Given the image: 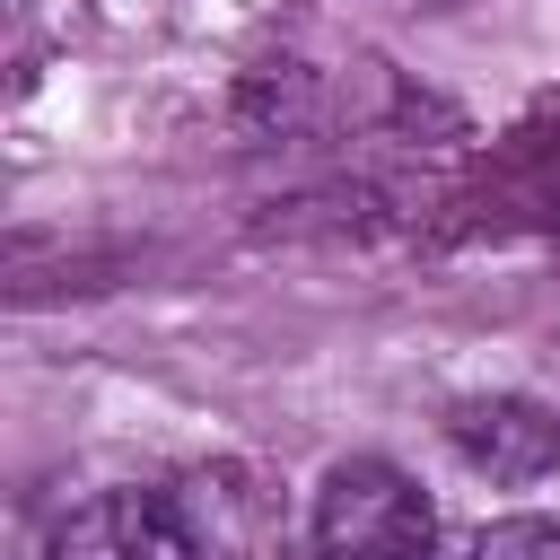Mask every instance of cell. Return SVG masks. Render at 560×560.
<instances>
[{
    "label": "cell",
    "instance_id": "1",
    "mask_svg": "<svg viewBox=\"0 0 560 560\" xmlns=\"http://www.w3.org/2000/svg\"><path fill=\"white\" fill-rule=\"evenodd\" d=\"M315 560H438V508L420 481L385 455H350L324 472L315 516H306Z\"/></svg>",
    "mask_w": 560,
    "mask_h": 560
},
{
    "label": "cell",
    "instance_id": "2",
    "mask_svg": "<svg viewBox=\"0 0 560 560\" xmlns=\"http://www.w3.org/2000/svg\"><path fill=\"white\" fill-rule=\"evenodd\" d=\"M44 560H192V534L175 516V499L158 490H105L88 508H70L44 542Z\"/></svg>",
    "mask_w": 560,
    "mask_h": 560
},
{
    "label": "cell",
    "instance_id": "3",
    "mask_svg": "<svg viewBox=\"0 0 560 560\" xmlns=\"http://www.w3.org/2000/svg\"><path fill=\"white\" fill-rule=\"evenodd\" d=\"M446 438H455V455H464L472 472H490V481H534L542 464H560V420H551L542 402H525V394L464 402V411L446 420Z\"/></svg>",
    "mask_w": 560,
    "mask_h": 560
},
{
    "label": "cell",
    "instance_id": "4",
    "mask_svg": "<svg viewBox=\"0 0 560 560\" xmlns=\"http://www.w3.org/2000/svg\"><path fill=\"white\" fill-rule=\"evenodd\" d=\"M464 560H560V516H499L472 534Z\"/></svg>",
    "mask_w": 560,
    "mask_h": 560
}]
</instances>
